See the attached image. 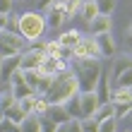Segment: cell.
<instances>
[{
	"instance_id": "cell-1",
	"label": "cell",
	"mask_w": 132,
	"mask_h": 132,
	"mask_svg": "<svg viewBox=\"0 0 132 132\" xmlns=\"http://www.w3.org/2000/svg\"><path fill=\"white\" fill-rule=\"evenodd\" d=\"M72 72L77 75L79 91H96V84L103 75L101 58H84V60H72Z\"/></svg>"
},
{
	"instance_id": "cell-2",
	"label": "cell",
	"mask_w": 132,
	"mask_h": 132,
	"mask_svg": "<svg viewBox=\"0 0 132 132\" xmlns=\"http://www.w3.org/2000/svg\"><path fill=\"white\" fill-rule=\"evenodd\" d=\"M79 94V82H77V75L72 72V67L65 70V72H58L53 77V84L48 89V101L51 103H65L67 98H72Z\"/></svg>"
},
{
	"instance_id": "cell-3",
	"label": "cell",
	"mask_w": 132,
	"mask_h": 132,
	"mask_svg": "<svg viewBox=\"0 0 132 132\" xmlns=\"http://www.w3.org/2000/svg\"><path fill=\"white\" fill-rule=\"evenodd\" d=\"M46 29H48L46 14L36 12V10H31V12H24V14H19V34L24 36L29 43H34V41H38V38H43Z\"/></svg>"
},
{
	"instance_id": "cell-4",
	"label": "cell",
	"mask_w": 132,
	"mask_h": 132,
	"mask_svg": "<svg viewBox=\"0 0 132 132\" xmlns=\"http://www.w3.org/2000/svg\"><path fill=\"white\" fill-rule=\"evenodd\" d=\"M29 48V41L22 34L17 31H7L3 29L0 31V55L3 58H12V55H19V53H24Z\"/></svg>"
},
{
	"instance_id": "cell-5",
	"label": "cell",
	"mask_w": 132,
	"mask_h": 132,
	"mask_svg": "<svg viewBox=\"0 0 132 132\" xmlns=\"http://www.w3.org/2000/svg\"><path fill=\"white\" fill-rule=\"evenodd\" d=\"M84 58H101V51H98V43H96V36L82 34V41L75 46V60H84Z\"/></svg>"
},
{
	"instance_id": "cell-6",
	"label": "cell",
	"mask_w": 132,
	"mask_h": 132,
	"mask_svg": "<svg viewBox=\"0 0 132 132\" xmlns=\"http://www.w3.org/2000/svg\"><path fill=\"white\" fill-rule=\"evenodd\" d=\"M46 60V53L43 51H34V48H27L22 53V60H19V70H38Z\"/></svg>"
},
{
	"instance_id": "cell-7",
	"label": "cell",
	"mask_w": 132,
	"mask_h": 132,
	"mask_svg": "<svg viewBox=\"0 0 132 132\" xmlns=\"http://www.w3.org/2000/svg\"><path fill=\"white\" fill-rule=\"evenodd\" d=\"M79 101H82V115L84 118H94V113L101 106L98 94L96 91H79Z\"/></svg>"
},
{
	"instance_id": "cell-8",
	"label": "cell",
	"mask_w": 132,
	"mask_h": 132,
	"mask_svg": "<svg viewBox=\"0 0 132 132\" xmlns=\"http://www.w3.org/2000/svg\"><path fill=\"white\" fill-rule=\"evenodd\" d=\"M10 84H12V94L17 96V101H19V98H27V96H36V94H34V89L27 84V79H24V72H22V70H17V72L12 75Z\"/></svg>"
},
{
	"instance_id": "cell-9",
	"label": "cell",
	"mask_w": 132,
	"mask_h": 132,
	"mask_svg": "<svg viewBox=\"0 0 132 132\" xmlns=\"http://www.w3.org/2000/svg\"><path fill=\"white\" fill-rule=\"evenodd\" d=\"M19 60H22V53H19V55H12V58H3V60H0V84H10L12 75L19 70Z\"/></svg>"
},
{
	"instance_id": "cell-10",
	"label": "cell",
	"mask_w": 132,
	"mask_h": 132,
	"mask_svg": "<svg viewBox=\"0 0 132 132\" xmlns=\"http://www.w3.org/2000/svg\"><path fill=\"white\" fill-rule=\"evenodd\" d=\"M65 19H67V14H65V5L63 3H53L48 10H46V22H48L51 29H60Z\"/></svg>"
},
{
	"instance_id": "cell-11",
	"label": "cell",
	"mask_w": 132,
	"mask_h": 132,
	"mask_svg": "<svg viewBox=\"0 0 132 132\" xmlns=\"http://www.w3.org/2000/svg\"><path fill=\"white\" fill-rule=\"evenodd\" d=\"M113 29V19L108 17V14H98L96 19L89 22V34L91 36H98V34H108Z\"/></svg>"
},
{
	"instance_id": "cell-12",
	"label": "cell",
	"mask_w": 132,
	"mask_h": 132,
	"mask_svg": "<svg viewBox=\"0 0 132 132\" xmlns=\"http://www.w3.org/2000/svg\"><path fill=\"white\" fill-rule=\"evenodd\" d=\"M46 118L53 120L55 125H65V122L72 120V118H70V113H67V108H65V103H51L48 113H46Z\"/></svg>"
},
{
	"instance_id": "cell-13",
	"label": "cell",
	"mask_w": 132,
	"mask_h": 132,
	"mask_svg": "<svg viewBox=\"0 0 132 132\" xmlns=\"http://www.w3.org/2000/svg\"><path fill=\"white\" fill-rule=\"evenodd\" d=\"M96 43H98V51H101V58H113L115 55V41H113V34H98L96 36Z\"/></svg>"
},
{
	"instance_id": "cell-14",
	"label": "cell",
	"mask_w": 132,
	"mask_h": 132,
	"mask_svg": "<svg viewBox=\"0 0 132 132\" xmlns=\"http://www.w3.org/2000/svg\"><path fill=\"white\" fill-rule=\"evenodd\" d=\"M60 46H70V48H75L77 43L82 41V31H77V29H67V31H63L58 36Z\"/></svg>"
},
{
	"instance_id": "cell-15",
	"label": "cell",
	"mask_w": 132,
	"mask_h": 132,
	"mask_svg": "<svg viewBox=\"0 0 132 132\" xmlns=\"http://www.w3.org/2000/svg\"><path fill=\"white\" fill-rule=\"evenodd\" d=\"M130 67H132V58H130V55H120V58H115V60H113V72H111V75H113V82L118 79V77L125 72V70H130Z\"/></svg>"
},
{
	"instance_id": "cell-16",
	"label": "cell",
	"mask_w": 132,
	"mask_h": 132,
	"mask_svg": "<svg viewBox=\"0 0 132 132\" xmlns=\"http://www.w3.org/2000/svg\"><path fill=\"white\" fill-rule=\"evenodd\" d=\"M65 108H67V113H70V118L72 120H82L84 115H82V101H79V94L72 96V98H67L65 101Z\"/></svg>"
},
{
	"instance_id": "cell-17",
	"label": "cell",
	"mask_w": 132,
	"mask_h": 132,
	"mask_svg": "<svg viewBox=\"0 0 132 132\" xmlns=\"http://www.w3.org/2000/svg\"><path fill=\"white\" fill-rule=\"evenodd\" d=\"M96 94H98V98H101V103H106V101H111V82H108V77H106V72L101 75V79H98V84H96Z\"/></svg>"
},
{
	"instance_id": "cell-18",
	"label": "cell",
	"mask_w": 132,
	"mask_h": 132,
	"mask_svg": "<svg viewBox=\"0 0 132 132\" xmlns=\"http://www.w3.org/2000/svg\"><path fill=\"white\" fill-rule=\"evenodd\" d=\"M22 72H24L27 84L34 89V94H36L38 87H41V82H43V72H41V70H22Z\"/></svg>"
},
{
	"instance_id": "cell-19",
	"label": "cell",
	"mask_w": 132,
	"mask_h": 132,
	"mask_svg": "<svg viewBox=\"0 0 132 132\" xmlns=\"http://www.w3.org/2000/svg\"><path fill=\"white\" fill-rule=\"evenodd\" d=\"M98 14H101V12H98L96 0H84V5H82V19L89 24V22H91V19H96Z\"/></svg>"
},
{
	"instance_id": "cell-20",
	"label": "cell",
	"mask_w": 132,
	"mask_h": 132,
	"mask_svg": "<svg viewBox=\"0 0 132 132\" xmlns=\"http://www.w3.org/2000/svg\"><path fill=\"white\" fill-rule=\"evenodd\" d=\"M5 118H7V120H12V122H17V125H22V122H24V120L29 118V115H27V113L19 108V101H17L14 106H10V108L5 111Z\"/></svg>"
},
{
	"instance_id": "cell-21",
	"label": "cell",
	"mask_w": 132,
	"mask_h": 132,
	"mask_svg": "<svg viewBox=\"0 0 132 132\" xmlns=\"http://www.w3.org/2000/svg\"><path fill=\"white\" fill-rule=\"evenodd\" d=\"M111 101H113V103H132V89L115 87L113 94H111Z\"/></svg>"
},
{
	"instance_id": "cell-22",
	"label": "cell",
	"mask_w": 132,
	"mask_h": 132,
	"mask_svg": "<svg viewBox=\"0 0 132 132\" xmlns=\"http://www.w3.org/2000/svg\"><path fill=\"white\" fill-rule=\"evenodd\" d=\"M111 115H115V103H113V101H106V103H101V106H98V111L94 113V118L101 122V120L111 118Z\"/></svg>"
},
{
	"instance_id": "cell-23",
	"label": "cell",
	"mask_w": 132,
	"mask_h": 132,
	"mask_svg": "<svg viewBox=\"0 0 132 132\" xmlns=\"http://www.w3.org/2000/svg\"><path fill=\"white\" fill-rule=\"evenodd\" d=\"M19 132H41V118L38 115H29L19 125Z\"/></svg>"
},
{
	"instance_id": "cell-24",
	"label": "cell",
	"mask_w": 132,
	"mask_h": 132,
	"mask_svg": "<svg viewBox=\"0 0 132 132\" xmlns=\"http://www.w3.org/2000/svg\"><path fill=\"white\" fill-rule=\"evenodd\" d=\"M48 108H51L48 96H36L34 98V115H46V113H48Z\"/></svg>"
},
{
	"instance_id": "cell-25",
	"label": "cell",
	"mask_w": 132,
	"mask_h": 132,
	"mask_svg": "<svg viewBox=\"0 0 132 132\" xmlns=\"http://www.w3.org/2000/svg\"><path fill=\"white\" fill-rule=\"evenodd\" d=\"M118 125H120V118L111 115V118L101 120V132H120V130H118Z\"/></svg>"
},
{
	"instance_id": "cell-26",
	"label": "cell",
	"mask_w": 132,
	"mask_h": 132,
	"mask_svg": "<svg viewBox=\"0 0 132 132\" xmlns=\"http://www.w3.org/2000/svg\"><path fill=\"white\" fill-rule=\"evenodd\" d=\"M60 51H63V46H60L58 38H51V41H46V55H51V58H60Z\"/></svg>"
},
{
	"instance_id": "cell-27",
	"label": "cell",
	"mask_w": 132,
	"mask_h": 132,
	"mask_svg": "<svg viewBox=\"0 0 132 132\" xmlns=\"http://www.w3.org/2000/svg\"><path fill=\"white\" fill-rule=\"evenodd\" d=\"M14 103H17V96L12 94V89H7V91L0 94V108H3V111H7V108L14 106Z\"/></svg>"
},
{
	"instance_id": "cell-28",
	"label": "cell",
	"mask_w": 132,
	"mask_h": 132,
	"mask_svg": "<svg viewBox=\"0 0 132 132\" xmlns=\"http://www.w3.org/2000/svg\"><path fill=\"white\" fill-rule=\"evenodd\" d=\"M82 132H101V122L96 118H82Z\"/></svg>"
},
{
	"instance_id": "cell-29",
	"label": "cell",
	"mask_w": 132,
	"mask_h": 132,
	"mask_svg": "<svg viewBox=\"0 0 132 132\" xmlns=\"http://www.w3.org/2000/svg\"><path fill=\"white\" fill-rule=\"evenodd\" d=\"M82 5H84V0H70V3H65V14L75 17L77 12H82Z\"/></svg>"
},
{
	"instance_id": "cell-30",
	"label": "cell",
	"mask_w": 132,
	"mask_h": 132,
	"mask_svg": "<svg viewBox=\"0 0 132 132\" xmlns=\"http://www.w3.org/2000/svg\"><path fill=\"white\" fill-rule=\"evenodd\" d=\"M115 87H125V89H132V67L125 70L118 79H115Z\"/></svg>"
},
{
	"instance_id": "cell-31",
	"label": "cell",
	"mask_w": 132,
	"mask_h": 132,
	"mask_svg": "<svg viewBox=\"0 0 132 132\" xmlns=\"http://www.w3.org/2000/svg\"><path fill=\"white\" fill-rule=\"evenodd\" d=\"M96 5H98V12L108 14V17H111L113 10H115V0H96Z\"/></svg>"
},
{
	"instance_id": "cell-32",
	"label": "cell",
	"mask_w": 132,
	"mask_h": 132,
	"mask_svg": "<svg viewBox=\"0 0 132 132\" xmlns=\"http://www.w3.org/2000/svg\"><path fill=\"white\" fill-rule=\"evenodd\" d=\"M43 75H58V70H55V58H51V55H46V60H43V65L38 67Z\"/></svg>"
},
{
	"instance_id": "cell-33",
	"label": "cell",
	"mask_w": 132,
	"mask_h": 132,
	"mask_svg": "<svg viewBox=\"0 0 132 132\" xmlns=\"http://www.w3.org/2000/svg\"><path fill=\"white\" fill-rule=\"evenodd\" d=\"M34 98L36 96H27V98H19V108L24 111L27 115H34Z\"/></svg>"
},
{
	"instance_id": "cell-34",
	"label": "cell",
	"mask_w": 132,
	"mask_h": 132,
	"mask_svg": "<svg viewBox=\"0 0 132 132\" xmlns=\"http://www.w3.org/2000/svg\"><path fill=\"white\" fill-rule=\"evenodd\" d=\"M38 118H41V132H55L58 130V125L53 120H48L46 115H38Z\"/></svg>"
},
{
	"instance_id": "cell-35",
	"label": "cell",
	"mask_w": 132,
	"mask_h": 132,
	"mask_svg": "<svg viewBox=\"0 0 132 132\" xmlns=\"http://www.w3.org/2000/svg\"><path fill=\"white\" fill-rule=\"evenodd\" d=\"M0 132H19V125H17V122H12V120H3V122H0Z\"/></svg>"
},
{
	"instance_id": "cell-36",
	"label": "cell",
	"mask_w": 132,
	"mask_h": 132,
	"mask_svg": "<svg viewBox=\"0 0 132 132\" xmlns=\"http://www.w3.org/2000/svg\"><path fill=\"white\" fill-rule=\"evenodd\" d=\"M130 106H132V103H115V118L122 120V118L130 113Z\"/></svg>"
},
{
	"instance_id": "cell-37",
	"label": "cell",
	"mask_w": 132,
	"mask_h": 132,
	"mask_svg": "<svg viewBox=\"0 0 132 132\" xmlns=\"http://www.w3.org/2000/svg\"><path fill=\"white\" fill-rule=\"evenodd\" d=\"M72 65H70V60H65V58H55V70L58 72H65V70H70Z\"/></svg>"
},
{
	"instance_id": "cell-38",
	"label": "cell",
	"mask_w": 132,
	"mask_h": 132,
	"mask_svg": "<svg viewBox=\"0 0 132 132\" xmlns=\"http://www.w3.org/2000/svg\"><path fill=\"white\" fill-rule=\"evenodd\" d=\"M0 14H12V0H0Z\"/></svg>"
},
{
	"instance_id": "cell-39",
	"label": "cell",
	"mask_w": 132,
	"mask_h": 132,
	"mask_svg": "<svg viewBox=\"0 0 132 132\" xmlns=\"http://www.w3.org/2000/svg\"><path fill=\"white\" fill-rule=\"evenodd\" d=\"M67 132H82V122L79 120H70L67 122Z\"/></svg>"
},
{
	"instance_id": "cell-40",
	"label": "cell",
	"mask_w": 132,
	"mask_h": 132,
	"mask_svg": "<svg viewBox=\"0 0 132 132\" xmlns=\"http://www.w3.org/2000/svg\"><path fill=\"white\" fill-rule=\"evenodd\" d=\"M7 19H10V14H0V31L7 29Z\"/></svg>"
},
{
	"instance_id": "cell-41",
	"label": "cell",
	"mask_w": 132,
	"mask_h": 132,
	"mask_svg": "<svg viewBox=\"0 0 132 132\" xmlns=\"http://www.w3.org/2000/svg\"><path fill=\"white\" fill-rule=\"evenodd\" d=\"M53 3H55V0H38V5H41L43 10H48V7H51Z\"/></svg>"
},
{
	"instance_id": "cell-42",
	"label": "cell",
	"mask_w": 132,
	"mask_h": 132,
	"mask_svg": "<svg viewBox=\"0 0 132 132\" xmlns=\"http://www.w3.org/2000/svg\"><path fill=\"white\" fill-rule=\"evenodd\" d=\"M55 132H67V122H65V125H58V130Z\"/></svg>"
},
{
	"instance_id": "cell-43",
	"label": "cell",
	"mask_w": 132,
	"mask_h": 132,
	"mask_svg": "<svg viewBox=\"0 0 132 132\" xmlns=\"http://www.w3.org/2000/svg\"><path fill=\"white\" fill-rule=\"evenodd\" d=\"M122 132H132V130H122Z\"/></svg>"
},
{
	"instance_id": "cell-44",
	"label": "cell",
	"mask_w": 132,
	"mask_h": 132,
	"mask_svg": "<svg viewBox=\"0 0 132 132\" xmlns=\"http://www.w3.org/2000/svg\"><path fill=\"white\" fill-rule=\"evenodd\" d=\"M0 60H3V55H0Z\"/></svg>"
}]
</instances>
